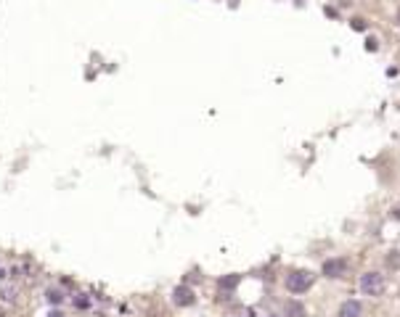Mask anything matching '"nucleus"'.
Wrapping results in <instances>:
<instances>
[{
  "label": "nucleus",
  "mask_w": 400,
  "mask_h": 317,
  "mask_svg": "<svg viewBox=\"0 0 400 317\" xmlns=\"http://www.w3.org/2000/svg\"><path fill=\"white\" fill-rule=\"evenodd\" d=\"M339 317H363V306H360V302H355V299H347L339 306Z\"/></svg>",
  "instance_id": "39448f33"
},
{
  "label": "nucleus",
  "mask_w": 400,
  "mask_h": 317,
  "mask_svg": "<svg viewBox=\"0 0 400 317\" xmlns=\"http://www.w3.org/2000/svg\"><path fill=\"white\" fill-rule=\"evenodd\" d=\"M193 299H196V296H193V291H191L188 286H178V288L172 291V302L178 304V306H191Z\"/></svg>",
  "instance_id": "7ed1b4c3"
},
{
  "label": "nucleus",
  "mask_w": 400,
  "mask_h": 317,
  "mask_svg": "<svg viewBox=\"0 0 400 317\" xmlns=\"http://www.w3.org/2000/svg\"><path fill=\"white\" fill-rule=\"evenodd\" d=\"M48 317H67V314L59 312V310H51V312H48Z\"/></svg>",
  "instance_id": "ddd939ff"
},
{
  "label": "nucleus",
  "mask_w": 400,
  "mask_h": 317,
  "mask_svg": "<svg viewBox=\"0 0 400 317\" xmlns=\"http://www.w3.org/2000/svg\"><path fill=\"white\" fill-rule=\"evenodd\" d=\"M286 314H289V317H302V314H305V310H302V304L289 302V304H286Z\"/></svg>",
  "instance_id": "1a4fd4ad"
},
{
  "label": "nucleus",
  "mask_w": 400,
  "mask_h": 317,
  "mask_svg": "<svg viewBox=\"0 0 400 317\" xmlns=\"http://www.w3.org/2000/svg\"><path fill=\"white\" fill-rule=\"evenodd\" d=\"M352 30H366V24L360 22V18H355V22H352Z\"/></svg>",
  "instance_id": "f8f14e48"
},
{
  "label": "nucleus",
  "mask_w": 400,
  "mask_h": 317,
  "mask_svg": "<svg viewBox=\"0 0 400 317\" xmlns=\"http://www.w3.org/2000/svg\"><path fill=\"white\" fill-rule=\"evenodd\" d=\"M8 278V267H6V262H0V283H3Z\"/></svg>",
  "instance_id": "9b49d317"
},
{
  "label": "nucleus",
  "mask_w": 400,
  "mask_h": 317,
  "mask_svg": "<svg viewBox=\"0 0 400 317\" xmlns=\"http://www.w3.org/2000/svg\"><path fill=\"white\" fill-rule=\"evenodd\" d=\"M72 304L77 306V310H90V306H93V299H90L88 294H77V296L72 299Z\"/></svg>",
  "instance_id": "6e6552de"
},
{
  "label": "nucleus",
  "mask_w": 400,
  "mask_h": 317,
  "mask_svg": "<svg viewBox=\"0 0 400 317\" xmlns=\"http://www.w3.org/2000/svg\"><path fill=\"white\" fill-rule=\"evenodd\" d=\"M64 299H67V294H64L61 288H48V291H45V302L51 306H61Z\"/></svg>",
  "instance_id": "0eeeda50"
},
{
  "label": "nucleus",
  "mask_w": 400,
  "mask_h": 317,
  "mask_svg": "<svg viewBox=\"0 0 400 317\" xmlns=\"http://www.w3.org/2000/svg\"><path fill=\"white\" fill-rule=\"evenodd\" d=\"M268 317H278V314H268Z\"/></svg>",
  "instance_id": "4468645a"
},
{
  "label": "nucleus",
  "mask_w": 400,
  "mask_h": 317,
  "mask_svg": "<svg viewBox=\"0 0 400 317\" xmlns=\"http://www.w3.org/2000/svg\"><path fill=\"white\" fill-rule=\"evenodd\" d=\"M360 291H363L366 296H382V291H384V278H382V272H366V275H360Z\"/></svg>",
  "instance_id": "f03ea898"
},
{
  "label": "nucleus",
  "mask_w": 400,
  "mask_h": 317,
  "mask_svg": "<svg viewBox=\"0 0 400 317\" xmlns=\"http://www.w3.org/2000/svg\"><path fill=\"white\" fill-rule=\"evenodd\" d=\"M342 272H345V262H342V259H326L323 267H321L323 278H339Z\"/></svg>",
  "instance_id": "20e7f679"
},
{
  "label": "nucleus",
  "mask_w": 400,
  "mask_h": 317,
  "mask_svg": "<svg viewBox=\"0 0 400 317\" xmlns=\"http://www.w3.org/2000/svg\"><path fill=\"white\" fill-rule=\"evenodd\" d=\"M313 280H315V275L313 272H308V270H294V272H289L286 275V280H284V286H286V291L289 294H305L308 288L313 286Z\"/></svg>",
  "instance_id": "f257e3e1"
},
{
  "label": "nucleus",
  "mask_w": 400,
  "mask_h": 317,
  "mask_svg": "<svg viewBox=\"0 0 400 317\" xmlns=\"http://www.w3.org/2000/svg\"><path fill=\"white\" fill-rule=\"evenodd\" d=\"M236 286V275L234 278H220V288H234Z\"/></svg>",
  "instance_id": "9d476101"
},
{
  "label": "nucleus",
  "mask_w": 400,
  "mask_h": 317,
  "mask_svg": "<svg viewBox=\"0 0 400 317\" xmlns=\"http://www.w3.org/2000/svg\"><path fill=\"white\" fill-rule=\"evenodd\" d=\"M0 302L8 306L19 304V286H0Z\"/></svg>",
  "instance_id": "423d86ee"
}]
</instances>
